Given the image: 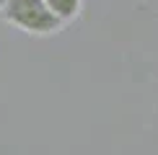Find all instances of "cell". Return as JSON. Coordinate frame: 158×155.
I'll list each match as a JSON object with an SVG mask.
<instances>
[{"mask_svg": "<svg viewBox=\"0 0 158 155\" xmlns=\"http://www.w3.org/2000/svg\"><path fill=\"white\" fill-rule=\"evenodd\" d=\"M3 3H5V0H0V5H3Z\"/></svg>", "mask_w": 158, "mask_h": 155, "instance_id": "3", "label": "cell"}, {"mask_svg": "<svg viewBox=\"0 0 158 155\" xmlns=\"http://www.w3.org/2000/svg\"><path fill=\"white\" fill-rule=\"evenodd\" d=\"M0 16L10 26L26 31L31 36H52L62 31V21L49 10L44 0H5L0 5Z\"/></svg>", "mask_w": 158, "mask_h": 155, "instance_id": "1", "label": "cell"}, {"mask_svg": "<svg viewBox=\"0 0 158 155\" xmlns=\"http://www.w3.org/2000/svg\"><path fill=\"white\" fill-rule=\"evenodd\" d=\"M49 5V10L60 18L62 23H70L81 13V0H44Z\"/></svg>", "mask_w": 158, "mask_h": 155, "instance_id": "2", "label": "cell"}]
</instances>
